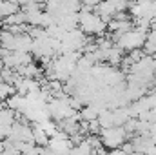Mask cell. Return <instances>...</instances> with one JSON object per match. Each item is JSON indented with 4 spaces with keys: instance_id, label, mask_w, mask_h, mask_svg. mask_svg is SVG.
<instances>
[{
    "instance_id": "6da1fadb",
    "label": "cell",
    "mask_w": 156,
    "mask_h": 155,
    "mask_svg": "<svg viewBox=\"0 0 156 155\" xmlns=\"http://www.w3.org/2000/svg\"><path fill=\"white\" fill-rule=\"evenodd\" d=\"M80 29L85 31L89 37L91 35H104L105 29H107V22L93 9V7H87V6H82L80 11Z\"/></svg>"
},
{
    "instance_id": "7a4b0ae2",
    "label": "cell",
    "mask_w": 156,
    "mask_h": 155,
    "mask_svg": "<svg viewBox=\"0 0 156 155\" xmlns=\"http://www.w3.org/2000/svg\"><path fill=\"white\" fill-rule=\"evenodd\" d=\"M147 35H149V31H147V29H144V28H136V29H133V28H131L129 31L122 33V35L115 40V44H118L123 51L140 49V47H144V46H145Z\"/></svg>"
},
{
    "instance_id": "3957f363",
    "label": "cell",
    "mask_w": 156,
    "mask_h": 155,
    "mask_svg": "<svg viewBox=\"0 0 156 155\" xmlns=\"http://www.w3.org/2000/svg\"><path fill=\"white\" fill-rule=\"evenodd\" d=\"M129 137V131L125 130V126H111V128H104L100 131V139L102 144L107 150H116L120 148Z\"/></svg>"
},
{
    "instance_id": "5b68a950",
    "label": "cell",
    "mask_w": 156,
    "mask_h": 155,
    "mask_svg": "<svg viewBox=\"0 0 156 155\" xmlns=\"http://www.w3.org/2000/svg\"><path fill=\"white\" fill-rule=\"evenodd\" d=\"M18 9H20V4H16V2H13V0H4V2L0 4V18H5V17L16 13Z\"/></svg>"
},
{
    "instance_id": "277c9868",
    "label": "cell",
    "mask_w": 156,
    "mask_h": 155,
    "mask_svg": "<svg viewBox=\"0 0 156 155\" xmlns=\"http://www.w3.org/2000/svg\"><path fill=\"white\" fill-rule=\"evenodd\" d=\"M78 115H80V120H87V122H89V120L98 119V115H100V108H98L96 104H85V106L80 108Z\"/></svg>"
}]
</instances>
